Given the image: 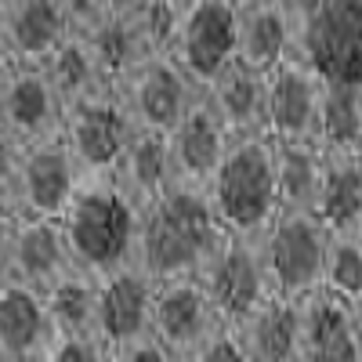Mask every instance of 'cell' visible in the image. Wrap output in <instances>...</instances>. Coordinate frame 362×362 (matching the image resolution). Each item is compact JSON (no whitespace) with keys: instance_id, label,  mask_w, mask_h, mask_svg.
Wrapping results in <instances>:
<instances>
[{"instance_id":"10","label":"cell","mask_w":362,"mask_h":362,"mask_svg":"<svg viewBox=\"0 0 362 362\" xmlns=\"http://www.w3.org/2000/svg\"><path fill=\"white\" fill-rule=\"evenodd\" d=\"M225 329L218 312L210 308L206 293L196 279H167L153 290V319H148V341L170 362H189L206 341Z\"/></svg>"},{"instance_id":"30","label":"cell","mask_w":362,"mask_h":362,"mask_svg":"<svg viewBox=\"0 0 362 362\" xmlns=\"http://www.w3.org/2000/svg\"><path fill=\"white\" fill-rule=\"evenodd\" d=\"M40 362H109V351L90 337H58Z\"/></svg>"},{"instance_id":"17","label":"cell","mask_w":362,"mask_h":362,"mask_svg":"<svg viewBox=\"0 0 362 362\" xmlns=\"http://www.w3.org/2000/svg\"><path fill=\"white\" fill-rule=\"evenodd\" d=\"M203 105L214 112L225 134L235 138H268V105H264V73L228 62L218 76L199 87Z\"/></svg>"},{"instance_id":"5","label":"cell","mask_w":362,"mask_h":362,"mask_svg":"<svg viewBox=\"0 0 362 362\" xmlns=\"http://www.w3.org/2000/svg\"><path fill=\"white\" fill-rule=\"evenodd\" d=\"M192 279L199 283L210 308L218 312V319L225 326H232L235 319H243L247 312L264 305L268 297H276L272 283H268L264 254H261V235L221 232V239L203 257Z\"/></svg>"},{"instance_id":"14","label":"cell","mask_w":362,"mask_h":362,"mask_svg":"<svg viewBox=\"0 0 362 362\" xmlns=\"http://www.w3.org/2000/svg\"><path fill=\"white\" fill-rule=\"evenodd\" d=\"M293 362H362V308L322 290L300 297Z\"/></svg>"},{"instance_id":"7","label":"cell","mask_w":362,"mask_h":362,"mask_svg":"<svg viewBox=\"0 0 362 362\" xmlns=\"http://www.w3.org/2000/svg\"><path fill=\"white\" fill-rule=\"evenodd\" d=\"M163 54L196 87L218 76L228 62H235L232 0H185V4H177Z\"/></svg>"},{"instance_id":"22","label":"cell","mask_w":362,"mask_h":362,"mask_svg":"<svg viewBox=\"0 0 362 362\" xmlns=\"http://www.w3.org/2000/svg\"><path fill=\"white\" fill-rule=\"evenodd\" d=\"M228 337L235 341L243 362H293L297 351V300L268 297L264 305L235 319Z\"/></svg>"},{"instance_id":"37","label":"cell","mask_w":362,"mask_h":362,"mask_svg":"<svg viewBox=\"0 0 362 362\" xmlns=\"http://www.w3.org/2000/svg\"><path fill=\"white\" fill-rule=\"evenodd\" d=\"M8 4H15V0H0V11H4V8H8Z\"/></svg>"},{"instance_id":"4","label":"cell","mask_w":362,"mask_h":362,"mask_svg":"<svg viewBox=\"0 0 362 362\" xmlns=\"http://www.w3.org/2000/svg\"><path fill=\"white\" fill-rule=\"evenodd\" d=\"M290 62L322 83H362V0H286Z\"/></svg>"},{"instance_id":"21","label":"cell","mask_w":362,"mask_h":362,"mask_svg":"<svg viewBox=\"0 0 362 362\" xmlns=\"http://www.w3.org/2000/svg\"><path fill=\"white\" fill-rule=\"evenodd\" d=\"M69 272H76V268H73V257L66 250V239H62L58 221H37V218H18L15 221L8 283L47 293L58 279H66Z\"/></svg>"},{"instance_id":"26","label":"cell","mask_w":362,"mask_h":362,"mask_svg":"<svg viewBox=\"0 0 362 362\" xmlns=\"http://www.w3.org/2000/svg\"><path fill=\"white\" fill-rule=\"evenodd\" d=\"M272 163H276V192L279 210L315 214V196L322 181V148L319 145H276L272 141Z\"/></svg>"},{"instance_id":"24","label":"cell","mask_w":362,"mask_h":362,"mask_svg":"<svg viewBox=\"0 0 362 362\" xmlns=\"http://www.w3.org/2000/svg\"><path fill=\"white\" fill-rule=\"evenodd\" d=\"M315 145L322 153H362V83H322Z\"/></svg>"},{"instance_id":"19","label":"cell","mask_w":362,"mask_h":362,"mask_svg":"<svg viewBox=\"0 0 362 362\" xmlns=\"http://www.w3.org/2000/svg\"><path fill=\"white\" fill-rule=\"evenodd\" d=\"M235 62L257 73L290 58V4L286 0H243L232 4Z\"/></svg>"},{"instance_id":"32","label":"cell","mask_w":362,"mask_h":362,"mask_svg":"<svg viewBox=\"0 0 362 362\" xmlns=\"http://www.w3.org/2000/svg\"><path fill=\"white\" fill-rule=\"evenodd\" d=\"M189 362H243V355H239L235 341L228 337V329H221V334L214 341H206Z\"/></svg>"},{"instance_id":"20","label":"cell","mask_w":362,"mask_h":362,"mask_svg":"<svg viewBox=\"0 0 362 362\" xmlns=\"http://www.w3.org/2000/svg\"><path fill=\"white\" fill-rule=\"evenodd\" d=\"M58 341L44 293L0 283V358L8 362H40Z\"/></svg>"},{"instance_id":"1","label":"cell","mask_w":362,"mask_h":362,"mask_svg":"<svg viewBox=\"0 0 362 362\" xmlns=\"http://www.w3.org/2000/svg\"><path fill=\"white\" fill-rule=\"evenodd\" d=\"M221 228L199 189L167 185L148 206H141L134 268L153 283L192 279L203 257L214 250Z\"/></svg>"},{"instance_id":"2","label":"cell","mask_w":362,"mask_h":362,"mask_svg":"<svg viewBox=\"0 0 362 362\" xmlns=\"http://www.w3.org/2000/svg\"><path fill=\"white\" fill-rule=\"evenodd\" d=\"M141 206L112 177H83L66 214L58 218L73 268L90 279L134 264Z\"/></svg>"},{"instance_id":"40","label":"cell","mask_w":362,"mask_h":362,"mask_svg":"<svg viewBox=\"0 0 362 362\" xmlns=\"http://www.w3.org/2000/svg\"><path fill=\"white\" fill-rule=\"evenodd\" d=\"M0 362H8V358H0Z\"/></svg>"},{"instance_id":"23","label":"cell","mask_w":362,"mask_h":362,"mask_svg":"<svg viewBox=\"0 0 362 362\" xmlns=\"http://www.w3.org/2000/svg\"><path fill=\"white\" fill-rule=\"evenodd\" d=\"M315 218L326 232H362V153H322Z\"/></svg>"},{"instance_id":"25","label":"cell","mask_w":362,"mask_h":362,"mask_svg":"<svg viewBox=\"0 0 362 362\" xmlns=\"http://www.w3.org/2000/svg\"><path fill=\"white\" fill-rule=\"evenodd\" d=\"M119 189H124L138 206H148L167 185H170V170H167V141L163 134H148L134 131L124 156H119L116 170L109 174Z\"/></svg>"},{"instance_id":"35","label":"cell","mask_w":362,"mask_h":362,"mask_svg":"<svg viewBox=\"0 0 362 362\" xmlns=\"http://www.w3.org/2000/svg\"><path fill=\"white\" fill-rule=\"evenodd\" d=\"M11 69H15V62H11V54H8V47H4V37H0V87H4V80H8Z\"/></svg>"},{"instance_id":"31","label":"cell","mask_w":362,"mask_h":362,"mask_svg":"<svg viewBox=\"0 0 362 362\" xmlns=\"http://www.w3.org/2000/svg\"><path fill=\"white\" fill-rule=\"evenodd\" d=\"M18 160H22V145H15L4 131H0V206H4V210H11V199H15ZM11 214H15V210H11Z\"/></svg>"},{"instance_id":"9","label":"cell","mask_w":362,"mask_h":362,"mask_svg":"<svg viewBox=\"0 0 362 362\" xmlns=\"http://www.w3.org/2000/svg\"><path fill=\"white\" fill-rule=\"evenodd\" d=\"M116 98L127 109L134 131L167 134L199 102V87L167 54H153L116 83Z\"/></svg>"},{"instance_id":"36","label":"cell","mask_w":362,"mask_h":362,"mask_svg":"<svg viewBox=\"0 0 362 362\" xmlns=\"http://www.w3.org/2000/svg\"><path fill=\"white\" fill-rule=\"evenodd\" d=\"M102 4H109V8H127V4H138V0H102Z\"/></svg>"},{"instance_id":"6","label":"cell","mask_w":362,"mask_h":362,"mask_svg":"<svg viewBox=\"0 0 362 362\" xmlns=\"http://www.w3.org/2000/svg\"><path fill=\"white\" fill-rule=\"evenodd\" d=\"M326 235L329 232L315 214L279 210L272 218V225L261 232V254H264L272 293L283 300H300L319 290Z\"/></svg>"},{"instance_id":"28","label":"cell","mask_w":362,"mask_h":362,"mask_svg":"<svg viewBox=\"0 0 362 362\" xmlns=\"http://www.w3.org/2000/svg\"><path fill=\"white\" fill-rule=\"evenodd\" d=\"M319 290L362 308V232H329Z\"/></svg>"},{"instance_id":"27","label":"cell","mask_w":362,"mask_h":362,"mask_svg":"<svg viewBox=\"0 0 362 362\" xmlns=\"http://www.w3.org/2000/svg\"><path fill=\"white\" fill-rule=\"evenodd\" d=\"M95 279L83 272H69L66 279H58L44 300L51 312V326L58 337H90L95 341Z\"/></svg>"},{"instance_id":"16","label":"cell","mask_w":362,"mask_h":362,"mask_svg":"<svg viewBox=\"0 0 362 362\" xmlns=\"http://www.w3.org/2000/svg\"><path fill=\"white\" fill-rule=\"evenodd\" d=\"M0 37L15 66H44L73 37V0H15L0 11Z\"/></svg>"},{"instance_id":"38","label":"cell","mask_w":362,"mask_h":362,"mask_svg":"<svg viewBox=\"0 0 362 362\" xmlns=\"http://www.w3.org/2000/svg\"><path fill=\"white\" fill-rule=\"evenodd\" d=\"M174 4H185V0H174Z\"/></svg>"},{"instance_id":"33","label":"cell","mask_w":362,"mask_h":362,"mask_svg":"<svg viewBox=\"0 0 362 362\" xmlns=\"http://www.w3.org/2000/svg\"><path fill=\"white\" fill-rule=\"evenodd\" d=\"M15 214L0 206V283H8V272H11V243H15Z\"/></svg>"},{"instance_id":"29","label":"cell","mask_w":362,"mask_h":362,"mask_svg":"<svg viewBox=\"0 0 362 362\" xmlns=\"http://www.w3.org/2000/svg\"><path fill=\"white\" fill-rule=\"evenodd\" d=\"M40 69L47 73V80L54 83V90L62 95L66 105L80 102V98H90V95H102V90H112V87H105V80L98 76L95 62L87 58V51L80 47L76 37H69Z\"/></svg>"},{"instance_id":"15","label":"cell","mask_w":362,"mask_h":362,"mask_svg":"<svg viewBox=\"0 0 362 362\" xmlns=\"http://www.w3.org/2000/svg\"><path fill=\"white\" fill-rule=\"evenodd\" d=\"M322 80L297 62H279L264 73V105H268V141L276 145H315V112H319Z\"/></svg>"},{"instance_id":"3","label":"cell","mask_w":362,"mask_h":362,"mask_svg":"<svg viewBox=\"0 0 362 362\" xmlns=\"http://www.w3.org/2000/svg\"><path fill=\"white\" fill-rule=\"evenodd\" d=\"M203 199L221 232L261 235L279 214L276 163L268 138H235L228 141L221 163L203 181Z\"/></svg>"},{"instance_id":"39","label":"cell","mask_w":362,"mask_h":362,"mask_svg":"<svg viewBox=\"0 0 362 362\" xmlns=\"http://www.w3.org/2000/svg\"><path fill=\"white\" fill-rule=\"evenodd\" d=\"M232 4H243V0H232Z\"/></svg>"},{"instance_id":"18","label":"cell","mask_w":362,"mask_h":362,"mask_svg":"<svg viewBox=\"0 0 362 362\" xmlns=\"http://www.w3.org/2000/svg\"><path fill=\"white\" fill-rule=\"evenodd\" d=\"M167 170H170V185H189V189H203V181L214 174V167L221 163L225 148H228V134L203 105V98L181 116V124H174L167 134Z\"/></svg>"},{"instance_id":"11","label":"cell","mask_w":362,"mask_h":362,"mask_svg":"<svg viewBox=\"0 0 362 362\" xmlns=\"http://www.w3.org/2000/svg\"><path fill=\"white\" fill-rule=\"evenodd\" d=\"M80 167L69 156L62 138H51L40 145L22 148L18 177H15V199L11 210L18 218H37V221H58L66 214L80 189Z\"/></svg>"},{"instance_id":"12","label":"cell","mask_w":362,"mask_h":362,"mask_svg":"<svg viewBox=\"0 0 362 362\" xmlns=\"http://www.w3.org/2000/svg\"><path fill=\"white\" fill-rule=\"evenodd\" d=\"M66 102L40 66H15L0 87V131L29 148L62 134Z\"/></svg>"},{"instance_id":"8","label":"cell","mask_w":362,"mask_h":362,"mask_svg":"<svg viewBox=\"0 0 362 362\" xmlns=\"http://www.w3.org/2000/svg\"><path fill=\"white\" fill-rule=\"evenodd\" d=\"M134 134L127 109L119 105L116 90H102L66 105L62 116V145L76 160L83 177H109Z\"/></svg>"},{"instance_id":"13","label":"cell","mask_w":362,"mask_h":362,"mask_svg":"<svg viewBox=\"0 0 362 362\" xmlns=\"http://www.w3.org/2000/svg\"><path fill=\"white\" fill-rule=\"evenodd\" d=\"M95 341L105 351L131 348L148 341V319H153V290L156 283L141 268L127 264L119 272L95 279Z\"/></svg>"},{"instance_id":"34","label":"cell","mask_w":362,"mask_h":362,"mask_svg":"<svg viewBox=\"0 0 362 362\" xmlns=\"http://www.w3.org/2000/svg\"><path fill=\"white\" fill-rule=\"evenodd\" d=\"M109 362H170L153 341H138L131 348H119V351H109Z\"/></svg>"}]
</instances>
